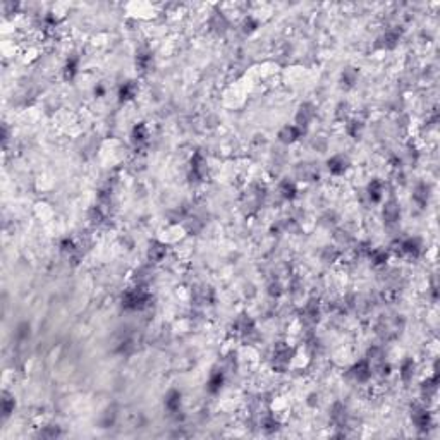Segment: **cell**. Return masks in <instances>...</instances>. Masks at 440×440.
<instances>
[{"label": "cell", "instance_id": "1", "mask_svg": "<svg viewBox=\"0 0 440 440\" xmlns=\"http://www.w3.org/2000/svg\"><path fill=\"white\" fill-rule=\"evenodd\" d=\"M148 301H150V294L143 285H134V287L127 289L122 294V306L124 310H129V312L143 310L148 305Z\"/></svg>", "mask_w": 440, "mask_h": 440}, {"label": "cell", "instance_id": "2", "mask_svg": "<svg viewBox=\"0 0 440 440\" xmlns=\"http://www.w3.org/2000/svg\"><path fill=\"white\" fill-rule=\"evenodd\" d=\"M294 358V349L290 348L285 342H278V344L273 348V354H272V365L277 371H284L289 366L290 359Z\"/></svg>", "mask_w": 440, "mask_h": 440}, {"label": "cell", "instance_id": "3", "mask_svg": "<svg viewBox=\"0 0 440 440\" xmlns=\"http://www.w3.org/2000/svg\"><path fill=\"white\" fill-rule=\"evenodd\" d=\"M349 375L354 382L358 383H366L373 377V366L370 365L368 359H359L358 363H354L353 368L349 370Z\"/></svg>", "mask_w": 440, "mask_h": 440}, {"label": "cell", "instance_id": "4", "mask_svg": "<svg viewBox=\"0 0 440 440\" xmlns=\"http://www.w3.org/2000/svg\"><path fill=\"white\" fill-rule=\"evenodd\" d=\"M327 169H329L330 174L342 176L349 169V159L344 155V153H337V155H332L329 160H327Z\"/></svg>", "mask_w": 440, "mask_h": 440}, {"label": "cell", "instance_id": "5", "mask_svg": "<svg viewBox=\"0 0 440 440\" xmlns=\"http://www.w3.org/2000/svg\"><path fill=\"white\" fill-rule=\"evenodd\" d=\"M205 172H207V159L203 157V153L196 152L191 159V165H189V177H195V181H203Z\"/></svg>", "mask_w": 440, "mask_h": 440}, {"label": "cell", "instance_id": "6", "mask_svg": "<svg viewBox=\"0 0 440 440\" xmlns=\"http://www.w3.org/2000/svg\"><path fill=\"white\" fill-rule=\"evenodd\" d=\"M313 119H315V107H313V105L312 103L300 105V108H298V112H296V126L300 127L301 131H305V129L313 122Z\"/></svg>", "mask_w": 440, "mask_h": 440}, {"label": "cell", "instance_id": "7", "mask_svg": "<svg viewBox=\"0 0 440 440\" xmlns=\"http://www.w3.org/2000/svg\"><path fill=\"white\" fill-rule=\"evenodd\" d=\"M411 419H413L414 426L421 431H426L431 426V416L428 413V409L423 406H416L413 407V413H411Z\"/></svg>", "mask_w": 440, "mask_h": 440}, {"label": "cell", "instance_id": "8", "mask_svg": "<svg viewBox=\"0 0 440 440\" xmlns=\"http://www.w3.org/2000/svg\"><path fill=\"white\" fill-rule=\"evenodd\" d=\"M382 215L387 224H395V222L401 219V207H399V201L395 200V198H390L389 201H385Z\"/></svg>", "mask_w": 440, "mask_h": 440}, {"label": "cell", "instance_id": "9", "mask_svg": "<svg viewBox=\"0 0 440 440\" xmlns=\"http://www.w3.org/2000/svg\"><path fill=\"white\" fill-rule=\"evenodd\" d=\"M181 404H183V395H181L179 390L171 389L167 394H165L164 406H165V409L169 411V414L181 413Z\"/></svg>", "mask_w": 440, "mask_h": 440}, {"label": "cell", "instance_id": "10", "mask_svg": "<svg viewBox=\"0 0 440 440\" xmlns=\"http://www.w3.org/2000/svg\"><path fill=\"white\" fill-rule=\"evenodd\" d=\"M232 329L236 330V334H239V336H249V334L255 332V322L251 320V317H248V315H239V317L234 320L232 324Z\"/></svg>", "mask_w": 440, "mask_h": 440}, {"label": "cell", "instance_id": "11", "mask_svg": "<svg viewBox=\"0 0 440 440\" xmlns=\"http://www.w3.org/2000/svg\"><path fill=\"white\" fill-rule=\"evenodd\" d=\"M399 251H401L402 255L418 258L421 255V241H419L418 237H407V239L399 243Z\"/></svg>", "mask_w": 440, "mask_h": 440}, {"label": "cell", "instance_id": "12", "mask_svg": "<svg viewBox=\"0 0 440 440\" xmlns=\"http://www.w3.org/2000/svg\"><path fill=\"white\" fill-rule=\"evenodd\" d=\"M165 256H167V244L160 243V241H153L146 251L148 261L150 263H160Z\"/></svg>", "mask_w": 440, "mask_h": 440}, {"label": "cell", "instance_id": "13", "mask_svg": "<svg viewBox=\"0 0 440 440\" xmlns=\"http://www.w3.org/2000/svg\"><path fill=\"white\" fill-rule=\"evenodd\" d=\"M301 134H303V131L298 126H284L280 129V131H278V141H280V143H284V144H292V143H296L298 139L301 138Z\"/></svg>", "mask_w": 440, "mask_h": 440}, {"label": "cell", "instance_id": "14", "mask_svg": "<svg viewBox=\"0 0 440 440\" xmlns=\"http://www.w3.org/2000/svg\"><path fill=\"white\" fill-rule=\"evenodd\" d=\"M428 198H430V186L426 183H418L413 193L414 203H416L418 207L425 208L426 205H428Z\"/></svg>", "mask_w": 440, "mask_h": 440}, {"label": "cell", "instance_id": "15", "mask_svg": "<svg viewBox=\"0 0 440 440\" xmlns=\"http://www.w3.org/2000/svg\"><path fill=\"white\" fill-rule=\"evenodd\" d=\"M366 195H368L371 203H380L383 198V183L380 179H371L366 186Z\"/></svg>", "mask_w": 440, "mask_h": 440}, {"label": "cell", "instance_id": "16", "mask_svg": "<svg viewBox=\"0 0 440 440\" xmlns=\"http://www.w3.org/2000/svg\"><path fill=\"white\" fill-rule=\"evenodd\" d=\"M278 193L285 201H292L298 196V186L292 179H282L278 184Z\"/></svg>", "mask_w": 440, "mask_h": 440}, {"label": "cell", "instance_id": "17", "mask_svg": "<svg viewBox=\"0 0 440 440\" xmlns=\"http://www.w3.org/2000/svg\"><path fill=\"white\" fill-rule=\"evenodd\" d=\"M224 380H225V375L222 370H213L212 375H210L208 382H207V390L210 394H217L220 392L222 385H224Z\"/></svg>", "mask_w": 440, "mask_h": 440}, {"label": "cell", "instance_id": "18", "mask_svg": "<svg viewBox=\"0 0 440 440\" xmlns=\"http://www.w3.org/2000/svg\"><path fill=\"white\" fill-rule=\"evenodd\" d=\"M303 317L305 320H308L310 324H317L318 318H320V305H318L317 300H310L303 308Z\"/></svg>", "mask_w": 440, "mask_h": 440}, {"label": "cell", "instance_id": "19", "mask_svg": "<svg viewBox=\"0 0 440 440\" xmlns=\"http://www.w3.org/2000/svg\"><path fill=\"white\" fill-rule=\"evenodd\" d=\"M138 93V83L136 81H126L124 84H120L119 88V100L120 102H129L132 100Z\"/></svg>", "mask_w": 440, "mask_h": 440}, {"label": "cell", "instance_id": "20", "mask_svg": "<svg viewBox=\"0 0 440 440\" xmlns=\"http://www.w3.org/2000/svg\"><path fill=\"white\" fill-rule=\"evenodd\" d=\"M210 28H212V31H215V33H224V31L227 30L229 21L224 16V12H213L212 18H210Z\"/></svg>", "mask_w": 440, "mask_h": 440}, {"label": "cell", "instance_id": "21", "mask_svg": "<svg viewBox=\"0 0 440 440\" xmlns=\"http://www.w3.org/2000/svg\"><path fill=\"white\" fill-rule=\"evenodd\" d=\"M399 375H401L402 382H411L414 377V370H416V363H414L413 358H406L404 361L401 363V368H399Z\"/></svg>", "mask_w": 440, "mask_h": 440}, {"label": "cell", "instance_id": "22", "mask_svg": "<svg viewBox=\"0 0 440 440\" xmlns=\"http://www.w3.org/2000/svg\"><path fill=\"white\" fill-rule=\"evenodd\" d=\"M131 139H132V143H134L136 146H141V144H144L148 141V127L144 126L143 122L136 124V126L132 127Z\"/></svg>", "mask_w": 440, "mask_h": 440}, {"label": "cell", "instance_id": "23", "mask_svg": "<svg viewBox=\"0 0 440 440\" xmlns=\"http://www.w3.org/2000/svg\"><path fill=\"white\" fill-rule=\"evenodd\" d=\"M330 418L336 423L337 426H344L346 418H348V411H346V406L342 402H336L332 406V413H330Z\"/></svg>", "mask_w": 440, "mask_h": 440}, {"label": "cell", "instance_id": "24", "mask_svg": "<svg viewBox=\"0 0 440 440\" xmlns=\"http://www.w3.org/2000/svg\"><path fill=\"white\" fill-rule=\"evenodd\" d=\"M358 76H359V71L356 69V67H346L344 71H342L341 74V83L344 88H353L354 84H356L358 81Z\"/></svg>", "mask_w": 440, "mask_h": 440}, {"label": "cell", "instance_id": "25", "mask_svg": "<svg viewBox=\"0 0 440 440\" xmlns=\"http://www.w3.org/2000/svg\"><path fill=\"white\" fill-rule=\"evenodd\" d=\"M14 407H16V399L14 395L9 394L7 390L2 392V416L4 419L9 418L12 413H14Z\"/></svg>", "mask_w": 440, "mask_h": 440}, {"label": "cell", "instance_id": "26", "mask_svg": "<svg viewBox=\"0 0 440 440\" xmlns=\"http://www.w3.org/2000/svg\"><path fill=\"white\" fill-rule=\"evenodd\" d=\"M78 67H79V59L76 57V55H72V57L67 59L66 66H64V78H66L67 81H72V79L76 78V74H78Z\"/></svg>", "mask_w": 440, "mask_h": 440}, {"label": "cell", "instance_id": "27", "mask_svg": "<svg viewBox=\"0 0 440 440\" xmlns=\"http://www.w3.org/2000/svg\"><path fill=\"white\" fill-rule=\"evenodd\" d=\"M368 256L375 266H383L387 263V260H389V251H385V249L382 248H375V249H370Z\"/></svg>", "mask_w": 440, "mask_h": 440}, {"label": "cell", "instance_id": "28", "mask_svg": "<svg viewBox=\"0 0 440 440\" xmlns=\"http://www.w3.org/2000/svg\"><path fill=\"white\" fill-rule=\"evenodd\" d=\"M399 40H401V33H399V31H394V30H389V31H385V35L380 38V42H382L383 48H394V47H397Z\"/></svg>", "mask_w": 440, "mask_h": 440}, {"label": "cell", "instance_id": "29", "mask_svg": "<svg viewBox=\"0 0 440 440\" xmlns=\"http://www.w3.org/2000/svg\"><path fill=\"white\" fill-rule=\"evenodd\" d=\"M346 132L351 136L353 139H359L361 138V132H363V122L358 119H353L346 124Z\"/></svg>", "mask_w": 440, "mask_h": 440}, {"label": "cell", "instance_id": "30", "mask_svg": "<svg viewBox=\"0 0 440 440\" xmlns=\"http://www.w3.org/2000/svg\"><path fill=\"white\" fill-rule=\"evenodd\" d=\"M88 219H90V222L93 225H100L103 224L105 220V210L102 205H96V207H93L90 210V213H88Z\"/></svg>", "mask_w": 440, "mask_h": 440}, {"label": "cell", "instance_id": "31", "mask_svg": "<svg viewBox=\"0 0 440 440\" xmlns=\"http://www.w3.org/2000/svg\"><path fill=\"white\" fill-rule=\"evenodd\" d=\"M339 256H341V251H339L336 246H325L324 251H322V260H324L325 263H334Z\"/></svg>", "mask_w": 440, "mask_h": 440}, {"label": "cell", "instance_id": "32", "mask_svg": "<svg viewBox=\"0 0 440 440\" xmlns=\"http://www.w3.org/2000/svg\"><path fill=\"white\" fill-rule=\"evenodd\" d=\"M261 428H263L265 433H275V431L278 430V421L275 419V416H272V414H266V416L263 418V421H261Z\"/></svg>", "mask_w": 440, "mask_h": 440}, {"label": "cell", "instance_id": "33", "mask_svg": "<svg viewBox=\"0 0 440 440\" xmlns=\"http://www.w3.org/2000/svg\"><path fill=\"white\" fill-rule=\"evenodd\" d=\"M152 54L150 52H139L138 57H136V66L139 67L141 71H148L152 67Z\"/></svg>", "mask_w": 440, "mask_h": 440}, {"label": "cell", "instance_id": "34", "mask_svg": "<svg viewBox=\"0 0 440 440\" xmlns=\"http://www.w3.org/2000/svg\"><path fill=\"white\" fill-rule=\"evenodd\" d=\"M38 437H42V438H57V437H60V428L57 425H48L43 430H40Z\"/></svg>", "mask_w": 440, "mask_h": 440}, {"label": "cell", "instance_id": "35", "mask_svg": "<svg viewBox=\"0 0 440 440\" xmlns=\"http://www.w3.org/2000/svg\"><path fill=\"white\" fill-rule=\"evenodd\" d=\"M115 418H117V411H115V407H110V409L105 411V414H103V418H102V425H103V428H110V426L115 423Z\"/></svg>", "mask_w": 440, "mask_h": 440}, {"label": "cell", "instance_id": "36", "mask_svg": "<svg viewBox=\"0 0 440 440\" xmlns=\"http://www.w3.org/2000/svg\"><path fill=\"white\" fill-rule=\"evenodd\" d=\"M258 26H260V23H258L253 16H246V18H244V21H243V31H244V33H248V35L253 33V31L258 30Z\"/></svg>", "mask_w": 440, "mask_h": 440}, {"label": "cell", "instance_id": "37", "mask_svg": "<svg viewBox=\"0 0 440 440\" xmlns=\"http://www.w3.org/2000/svg\"><path fill=\"white\" fill-rule=\"evenodd\" d=\"M30 330H31V325L28 324V322H21V324L18 325V330H16V337H18L19 341H26V339L30 337Z\"/></svg>", "mask_w": 440, "mask_h": 440}, {"label": "cell", "instance_id": "38", "mask_svg": "<svg viewBox=\"0 0 440 440\" xmlns=\"http://www.w3.org/2000/svg\"><path fill=\"white\" fill-rule=\"evenodd\" d=\"M60 251L66 253V255H74V253H78V246L74 244L72 239H62V243H60Z\"/></svg>", "mask_w": 440, "mask_h": 440}, {"label": "cell", "instance_id": "39", "mask_svg": "<svg viewBox=\"0 0 440 440\" xmlns=\"http://www.w3.org/2000/svg\"><path fill=\"white\" fill-rule=\"evenodd\" d=\"M282 292H284V290H282L280 282H272V284L268 285V294H270V296H272V298H278Z\"/></svg>", "mask_w": 440, "mask_h": 440}, {"label": "cell", "instance_id": "40", "mask_svg": "<svg viewBox=\"0 0 440 440\" xmlns=\"http://www.w3.org/2000/svg\"><path fill=\"white\" fill-rule=\"evenodd\" d=\"M105 93V90H103V86L102 84H98V86H95V95H103Z\"/></svg>", "mask_w": 440, "mask_h": 440}]
</instances>
